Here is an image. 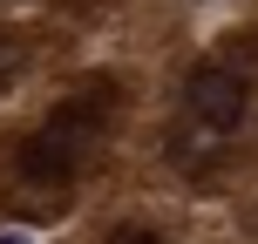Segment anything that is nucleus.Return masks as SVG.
Returning a JSON list of instances; mask_svg holds the SVG:
<instances>
[{
  "label": "nucleus",
  "instance_id": "f257e3e1",
  "mask_svg": "<svg viewBox=\"0 0 258 244\" xmlns=\"http://www.w3.org/2000/svg\"><path fill=\"white\" fill-rule=\"evenodd\" d=\"M95 142H102V102L68 95V102L54 109V122L41 129V136L21 142V177L27 183H68L95 156Z\"/></svg>",
  "mask_w": 258,
  "mask_h": 244
},
{
  "label": "nucleus",
  "instance_id": "f03ea898",
  "mask_svg": "<svg viewBox=\"0 0 258 244\" xmlns=\"http://www.w3.org/2000/svg\"><path fill=\"white\" fill-rule=\"evenodd\" d=\"M245 82L231 75V68H197L190 82H183V109H190V122L218 129V136H231L238 122H245Z\"/></svg>",
  "mask_w": 258,
  "mask_h": 244
},
{
  "label": "nucleus",
  "instance_id": "7ed1b4c3",
  "mask_svg": "<svg viewBox=\"0 0 258 244\" xmlns=\"http://www.w3.org/2000/svg\"><path fill=\"white\" fill-rule=\"evenodd\" d=\"M109 244H163V237L143 231V224H116V231H109Z\"/></svg>",
  "mask_w": 258,
  "mask_h": 244
},
{
  "label": "nucleus",
  "instance_id": "20e7f679",
  "mask_svg": "<svg viewBox=\"0 0 258 244\" xmlns=\"http://www.w3.org/2000/svg\"><path fill=\"white\" fill-rule=\"evenodd\" d=\"M14 61H21V48H14V34H0V82L14 75Z\"/></svg>",
  "mask_w": 258,
  "mask_h": 244
},
{
  "label": "nucleus",
  "instance_id": "39448f33",
  "mask_svg": "<svg viewBox=\"0 0 258 244\" xmlns=\"http://www.w3.org/2000/svg\"><path fill=\"white\" fill-rule=\"evenodd\" d=\"M0 244H27V237H21V231H0Z\"/></svg>",
  "mask_w": 258,
  "mask_h": 244
}]
</instances>
